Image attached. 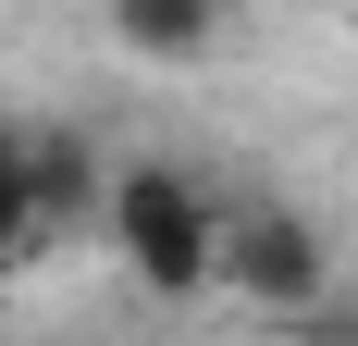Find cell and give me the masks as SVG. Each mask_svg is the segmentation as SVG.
Segmentation results:
<instances>
[{
    "mask_svg": "<svg viewBox=\"0 0 358 346\" xmlns=\"http://www.w3.org/2000/svg\"><path fill=\"white\" fill-rule=\"evenodd\" d=\"M222 223H235V210H222L185 161H111L99 235H111V260H124L148 297H210L222 284Z\"/></svg>",
    "mask_w": 358,
    "mask_h": 346,
    "instance_id": "obj_1",
    "label": "cell"
},
{
    "mask_svg": "<svg viewBox=\"0 0 358 346\" xmlns=\"http://www.w3.org/2000/svg\"><path fill=\"white\" fill-rule=\"evenodd\" d=\"M37 247H50V223H37V186H25V137H0V284L25 272Z\"/></svg>",
    "mask_w": 358,
    "mask_h": 346,
    "instance_id": "obj_5",
    "label": "cell"
},
{
    "mask_svg": "<svg viewBox=\"0 0 358 346\" xmlns=\"http://www.w3.org/2000/svg\"><path fill=\"white\" fill-rule=\"evenodd\" d=\"M222 284H235L248 310H272V321H309L334 297V235L296 198H235V223H222Z\"/></svg>",
    "mask_w": 358,
    "mask_h": 346,
    "instance_id": "obj_2",
    "label": "cell"
},
{
    "mask_svg": "<svg viewBox=\"0 0 358 346\" xmlns=\"http://www.w3.org/2000/svg\"><path fill=\"white\" fill-rule=\"evenodd\" d=\"M25 186H37V223H50V235H74V223H99V210H111V161L74 137V124L25 137Z\"/></svg>",
    "mask_w": 358,
    "mask_h": 346,
    "instance_id": "obj_3",
    "label": "cell"
},
{
    "mask_svg": "<svg viewBox=\"0 0 358 346\" xmlns=\"http://www.w3.org/2000/svg\"><path fill=\"white\" fill-rule=\"evenodd\" d=\"M222 13H235V0H111V37H124L136 62H198L222 37Z\"/></svg>",
    "mask_w": 358,
    "mask_h": 346,
    "instance_id": "obj_4",
    "label": "cell"
}]
</instances>
